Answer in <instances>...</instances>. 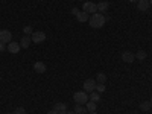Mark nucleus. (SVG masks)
Instances as JSON below:
<instances>
[{
    "label": "nucleus",
    "instance_id": "f257e3e1",
    "mask_svg": "<svg viewBox=\"0 0 152 114\" xmlns=\"http://www.w3.org/2000/svg\"><path fill=\"white\" fill-rule=\"evenodd\" d=\"M105 23H107L105 15H104V14H100V12H96V14H93L90 18H88V24H90V26H91L93 29H99V28H102Z\"/></svg>",
    "mask_w": 152,
    "mask_h": 114
},
{
    "label": "nucleus",
    "instance_id": "f03ea898",
    "mask_svg": "<svg viewBox=\"0 0 152 114\" xmlns=\"http://www.w3.org/2000/svg\"><path fill=\"white\" fill-rule=\"evenodd\" d=\"M73 99H75L76 104L85 105V104L88 102V93H87V91H76V93L73 94Z\"/></svg>",
    "mask_w": 152,
    "mask_h": 114
},
{
    "label": "nucleus",
    "instance_id": "7ed1b4c3",
    "mask_svg": "<svg viewBox=\"0 0 152 114\" xmlns=\"http://www.w3.org/2000/svg\"><path fill=\"white\" fill-rule=\"evenodd\" d=\"M82 11H85L88 15H93V14H96V12H97V5L93 3V2H85L82 5Z\"/></svg>",
    "mask_w": 152,
    "mask_h": 114
},
{
    "label": "nucleus",
    "instance_id": "20e7f679",
    "mask_svg": "<svg viewBox=\"0 0 152 114\" xmlns=\"http://www.w3.org/2000/svg\"><path fill=\"white\" fill-rule=\"evenodd\" d=\"M31 38H32V43L40 44V43H43V41L46 40V34L41 32V31H38V32H34V34L31 35Z\"/></svg>",
    "mask_w": 152,
    "mask_h": 114
},
{
    "label": "nucleus",
    "instance_id": "39448f33",
    "mask_svg": "<svg viewBox=\"0 0 152 114\" xmlns=\"http://www.w3.org/2000/svg\"><path fill=\"white\" fill-rule=\"evenodd\" d=\"M96 85H97L96 79H87V81L84 82V91H87V93L94 91V90H96Z\"/></svg>",
    "mask_w": 152,
    "mask_h": 114
},
{
    "label": "nucleus",
    "instance_id": "423d86ee",
    "mask_svg": "<svg viewBox=\"0 0 152 114\" xmlns=\"http://www.w3.org/2000/svg\"><path fill=\"white\" fill-rule=\"evenodd\" d=\"M0 41L5 43V44L11 43L12 41V34L8 29H2V31H0Z\"/></svg>",
    "mask_w": 152,
    "mask_h": 114
},
{
    "label": "nucleus",
    "instance_id": "0eeeda50",
    "mask_svg": "<svg viewBox=\"0 0 152 114\" xmlns=\"http://www.w3.org/2000/svg\"><path fill=\"white\" fill-rule=\"evenodd\" d=\"M20 49H21L20 43H15V41H11V43H8V46H6V50H8V52H11V53H18Z\"/></svg>",
    "mask_w": 152,
    "mask_h": 114
},
{
    "label": "nucleus",
    "instance_id": "6e6552de",
    "mask_svg": "<svg viewBox=\"0 0 152 114\" xmlns=\"http://www.w3.org/2000/svg\"><path fill=\"white\" fill-rule=\"evenodd\" d=\"M149 6H151L149 0H138V2H137V9H138V11H142V12L149 11Z\"/></svg>",
    "mask_w": 152,
    "mask_h": 114
},
{
    "label": "nucleus",
    "instance_id": "1a4fd4ad",
    "mask_svg": "<svg viewBox=\"0 0 152 114\" xmlns=\"http://www.w3.org/2000/svg\"><path fill=\"white\" fill-rule=\"evenodd\" d=\"M122 59H123L125 62H132V61L135 59V53L129 52V50H126V52L122 53Z\"/></svg>",
    "mask_w": 152,
    "mask_h": 114
},
{
    "label": "nucleus",
    "instance_id": "9d476101",
    "mask_svg": "<svg viewBox=\"0 0 152 114\" xmlns=\"http://www.w3.org/2000/svg\"><path fill=\"white\" fill-rule=\"evenodd\" d=\"M31 43H32V38H31L29 35H24L21 40H20V46H21V49H28V47L31 46Z\"/></svg>",
    "mask_w": 152,
    "mask_h": 114
},
{
    "label": "nucleus",
    "instance_id": "9b49d317",
    "mask_svg": "<svg viewBox=\"0 0 152 114\" xmlns=\"http://www.w3.org/2000/svg\"><path fill=\"white\" fill-rule=\"evenodd\" d=\"M34 70H35L37 73H44L47 69H46V64H44V62H41V61H37L35 64H34Z\"/></svg>",
    "mask_w": 152,
    "mask_h": 114
},
{
    "label": "nucleus",
    "instance_id": "f8f14e48",
    "mask_svg": "<svg viewBox=\"0 0 152 114\" xmlns=\"http://www.w3.org/2000/svg\"><path fill=\"white\" fill-rule=\"evenodd\" d=\"M88 18L90 17H88V14L85 11H79L78 14H76V20H78L79 23H85V21H88Z\"/></svg>",
    "mask_w": 152,
    "mask_h": 114
},
{
    "label": "nucleus",
    "instance_id": "ddd939ff",
    "mask_svg": "<svg viewBox=\"0 0 152 114\" xmlns=\"http://www.w3.org/2000/svg\"><path fill=\"white\" fill-rule=\"evenodd\" d=\"M108 8H110L108 2H99L97 3V12H100V14H105V12L108 11Z\"/></svg>",
    "mask_w": 152,
    "mask_h": 114
},
{
    "label": "nucleus",
    "instance_id": "4468645a",
    "mask_svg": "<svg viewBox=\"0 0 152 114\" xmlns=\"http://www.w3.org/2000/svg\"><path fill=\"white\" fill-rule=\"evenodd\" d=\"M97 102H93V100H88V102L85 104V108H87V111L88 113H93V111H96L97 110V105H96Z\"/></svg>",
    "mask_w": 152,
    "mask_h": 114
},
{
    "label": "nucleus",
    "instance_id": "2eb2a0df",
    "mask_svg": "<svg viewBox=\"0 0 152 114\" xmlns=\"http://www.w3.org/2000/svg\"><path fill=\"white\" fill-rule=\"evenodd\" d=\"M53 110H55V111H58V113L61 114V113L67 111V105H66V104H62V102H58V104H55Z\"/></svg>",
    "mask_w": 152,
    "mask_h": 114
},
{
    "label": "nucleus",
    "instance_id": "dca6fc26",
    "mask_svg": "<svg viewBox=\"0 0 152 114\" xmlns=\"http://www.w3.org/2000/svg\"><path fill=\"white\" fill-rule=\"evenodd\" d=\"M99 99H100V94L94 90L91 93H88V100H93V102H99Z\"/></svg>",
    "mask_w": 152,
    "mask_h": 114
},
{
    "label": "nucleus",
    "instance_id": "f3484780",
    "mask_svg": "<svg viewBox=\"0 0 152 114\" xmlns=\"http://www.w3.org/2000/svg\"><path fill=\"white\" fill-rule=\"evenodd\" d=\"M96 82H97V84H105V82H107V75H105V73H97Z\"/></svg>",
    "mask_w": 152,
    "mask_h": 114
},
{
    "label": "nucleus",
    "instance_id": "a211bd4d",
    "mask_svg": "<svg viewBox=\"0 0 152 114\" xmlns=\"http://www.w3.org/2000/svg\"><path fill=\"white\" fill-rule=\"evenodd\" d=\"M76 114H85L87 113V108L84 107V105H79V104H76V107H75V110H73Z\"/></svg>",
    "mask_w": 152,
    "mask_h": 114
},
{
    "label": "nucleus",
    "instance_id": "6ab92c4d",
    "mask_svg": "<svg viewBox=\"0 0 152 114\" xmlns=\"http://www.w3.org/2000/svg\"><path fill=\"white\" fill-rule=\"evenodd\" d=\"M151 107H152L151 100H145V102H142V104H140V110H142V111H149V110H151Z\"/></svg>",
    "mask_w": 152,
    "mask_h": 114
},
{
    "label": "nucleus",
    "instance_id": "aec40b11",
    "mask_svg": "<svg viewBox=\"0 0 152 114\" xmlns=\"http://www.w3.org/2000/svg\"><path fill=\"white\" fill-rule=\"evenodd\" d=\"M146 56H148V53L145 52V50H138V52L135 53V58H137L138 61H145Z\"/></svg>",
    "mask_w": 152,
    "mask_h": 114
},
{
    "label": "nucleus",
    "instance_id": "412c9836",
    "mask_svg": "<svg viewBox=\"0 0 152 114\" xmlns=\"http://www.w3.org/2000/svg\"><path fill=\"white\" fill-rule=\"evenodd\" d=\"M23 34H26V35H32L34 34V29H32V26H29V24H28V26H24L23 28Z\"/></svg>",
    "mask_w": 152,
    "mask_h": 114
},
{
    "label": "nucleus",
    "instance_id": "4be33fe9",
    "mask_svg": "<svg viewBox=\"0 0 152 114\" xmlns=\"http://www.w3.org/2000/svg\"><path fill=\"white\" fill-rule=\"evenodd\" d=\"M105 88H107L105 84H97V85H96V91L100 94V93H104V91H105Z\"/></svg>",
    "mask_w": 152,
    "mask_h": 114
},
{
    "label": "nucleus",
    "instance_id": "5701e85b",
    "mask_svg": "<svg viewBox=\"0 0 152 114\" xmlns=\"http://www.w3.org/2000/svg\"><path fill=\"white\" fill-rule=\"evenodd\" d=\"M14 114H26V110H24L23 107H18V108L14 111Z\"/></svg>",
    "mask_w": 152,
    "mask_h": 114
},
{
    "label": "nucleus",
    "instance_id": "b1692460",
    "mask_svg": "<svg viewBox=\"0 0 152 114\" xmlns=\"http://www.w3.org/2000/svg\"><path fill=\"white\" fill-rule=\"evenodd\" d=\"M5 49H6V44H5V43H2V41H0V52H3Z\"/></svg>",
    "mask_w": 152,
    "mask_h": 114
},
{
    "label": "nucleus",
    "instance_id": "393cba45",
    "mask_svg": "<svg viewBox=\"0 0 152 114\" xmlns=\"http://www.w3.org/2000/svg\"><path fill=\"white\" fill-rule=\"evenodd\" d=\"M78 12H79V11H78V9H76V8H73V9H72V14H75V15H76V14H78Z\"/></svg>",
    "mask_w": 152,
    "mask_h": 114
},
{
    "label": "nucleus",
    "instance_id": "a878e982",
    "mask_svg": "<svg viewBox=\"0 0 152 114\" xmlns=\"http://www.w3.org/2000/svg\"><path fill=\"white\" fill-rule=\"evenodd\" d=\"M61 114H76L75 111H64V113H61Z\"/></svg>",
    "mask_w": 152,
    "mask_h": 114
},
{
    "label": "nucleus",
    "instance_id": "bb28decb",
    "mask_svg": "<svg viewBox=\"0 0 152 114\" xmlns=\"http://www.w3.org/2000/svg\"><path fill=\"white\" fill-rule=\"evenodd\" d=\"M47 114H59V113H58V111H55V110H52V111H49Z\"/></svg>",
    "mask_w": 152,
    "mask_h": 114
},
{
    "label": "nucleus",
    "instance_id": "cd10ccee",
    "mask_svg": "<svg viewBox=\"0 0 152 114\" xmlns=\"http://www.w3.org/2000/svg\"><path fill=\"white\" fill-rule=\"evenodd\" d=\"M88 114H97V113H96V111H93V113H88Z\"/></svg>",
    "mask_w": 152,
    "mask_h": 114
},
{
    "label": "nucleus",
    "instance_id": "c85d7f7f",
    "mask_svg": "<svg viewBox=\"0 0 152 114\" xmlns=\"http://www.w3.org/2000/svg\"><path fill=\"white\" fill-rule=\"evenodd\" d=\"M129 2H138V0H129Z\"/></svg>",
    "mask_w": 152,
    "mask_h": 114
},
{
    "label": "nucleus",
    "instance_id": "c756f323",
    "mask_svg": "<svg viewBox=\"0 0 152 114\" xmlns=\"http://www.w3.org/2000/svg\"><path fill=\"white\" fill-rule=\"evenodd\" d=\"M149 3H151V6H152V0H149Z\"/></svg>",
    "mask_w": 152,
    "mask_h": 114
},
{
    "label": "nucleus",
    "instance_id": "7c9ffc66",
    "mask_svg": "<svg viewBox=\"0 0 152 114\" xmlns=\"http://www.w3.org/2000/svg\"><path fill=\"white\" fill-rule=\"evenodd\" d=\"M5 114H14V113H5Z\"/></svg>",
    "mask_w": 152,
    "mask_h": 114
},
{
    "label": "nucleus",
    "instance_id": "2f4dec72",
    "mask_svg": "<svg viewBox=\"0 0 152 114\" xmlns=\"http://www.w3.org/2000/svg\"><path fill=\"white\" fill-rule=\"evenodd\" d=\"M151 104H152V97H151Z\"/></svg>",
    "mask_w": 152,
    "mask_h": 114
},
{
    "label": "nucleus",
    "instance_id": "473e14b6",
    "mask_svg": "<svg viewBox=\"0 0 152 114\" xmlns=\"http://www.w3.org/2000/svg\"><path fill=\"white\" fill-rule=\"evenodd\" d=\"M85 114H87V113H85Z\"/></svg>",
    "mask_w": 152,
    "mask_h": 114
}]
</instances>
